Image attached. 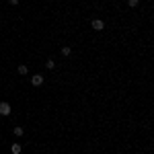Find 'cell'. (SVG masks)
<instances>
[{
    "label": "cell",
    "instance_id": "cell-1",
    "mask_svg": "<svg viewBox=\"0 0 154 154\" xmlns=\"http://www.w3.org/2000/svg\"><path fill=\"white\" fill-rule=\"evenodd\" d=\"M93 29H95V31H103V29H105V23H103L101 19H95V21H93Z\"/></svg>",
    "mask_w": 154,
    "mask_h": 154
},
{
    "label": "cell",
    "instance_id": "cell-2",
    "mask_svg": "<svg viewBox=\"0 0 154 154\" xmlns=\"http://www.w3.org/2000/svg\"><path fill=\"white\" fill-rule=\"evenodd\" d=\"M0 115H11V105L8 103H0Z\"/></svg>",
    "mask_w": 154,
    "mask_h": 154
},
{
    "label": "cell",
    "instance_id": "cell-3",
    "mask_svg": "<svg viewBox=\"0 0 154 154\" xmlns=\"http://www.w3.org/2000/svg\"><path fill=\"white\" fill-rule=\"evenodd\" d=\"M31 82H33V86H41V84H43V76H41V74H35V76L31 78Z\"/></svg>",
    "mask_w": 154,
    "mask_h": 154
},
{
    "label": "cell",
    "instance_id": "cell-4",
    "mask_svg": "<svg viewBox=\"0 0 154 154\" xmlns=\"http://www.w3.org/2000/svg\"><path fill=\"white\" fill-rule=\"evenodd\" d=\"M21 144H12V154H21Z\"/></svg>",
    "mask_w": 154,
    "mask_h": 154
},
{
    "label": "cell",
    "instance_id": "cell-5",
    "mask_svg": "<svg viewBox=\"0 0 154 154\" xmlns=\"http://www.w3.org/2000/svg\"><path fill=\"white\" fill-rule=\"evenodd\" d=\"M19 74H27V66H25V64L19 66Z\"/></svg>",
    "mask_w": 154,
    "mask_h": 154
},
{
    "label": "cell",
    "instance_id": "cell-6",
    "mask_svg": "<svg viewBox=\"0 0 154 154\" xmlns=\"http://www.w3.org/2000/svg\"><path fill=\"white\" fill-rule=\"evenodd\" d=\"M45 66H48L49 70H51V68H54V66H56V62H54V60H48V62H45Z\"/></svg>",
    "mask_w": 154,
    "mask_h": 154
},
{
    "label": "cell",
    "instance_id": "cell-7",
    "mask_svg": "<svg viewBox=\"0 0 154 154\" xmlns=\"http://www.w3.org/2000/svg\"><path fill=\"white\" fill-rule=\"evenodd\" d=\"M62 54H64V56H70L72 49H70V48H62Z\"/></svg>",
    "mask_w": 154,
    "mask_h": 154
},
{
    "label": "cell",
    "instance_id": "cell-8",
    "mask_svg": "<svg viewBox=\"0 0 154 154\" xmlns=\"http://www.w3.org/2000/svg\"><path fill=\"white\" fill-rule=\"evenodd\" d=\"M14 134H17V136H23L25 130H23V128H14Z\"/></svg>",
    "mask_w": 154,
    "mask_h": 154
},
{
    "label": "cell",
    "instance_id": "cell-9",
    "mask_svg": "<svg viewBox=\"0 0 154 154\" xmlns=\"http://www.w3.org/2000/svg\"><path fill=\"white\" fill-rule=\"evenodd\" d=\"M138 2L140 0H130V6H138Z\"/></svg>",
    "mask_w": 154,
    "mask_h": 154
}]
</instances>
